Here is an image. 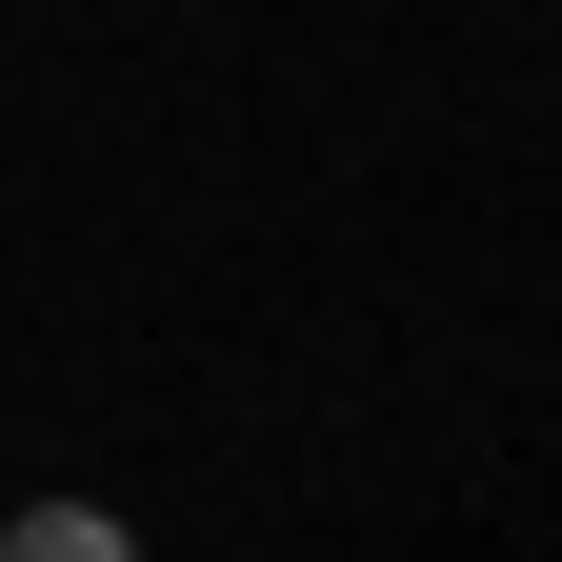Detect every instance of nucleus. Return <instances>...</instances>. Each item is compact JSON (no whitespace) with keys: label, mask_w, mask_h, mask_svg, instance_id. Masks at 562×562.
Masks as SVG:
<instances>
[{"label":"nucleus","mask_w":562,"mask_h":562,"mask_svg":"<svg viewBox=\"0 0 562 562\" xmlns=\"http://www.w3.org/2000/svg\"><path fill=\"white\" fill-rule=\"evenodd\" d=\"M0 562H140V522H121V503H21Z\"/></svg>","instance_id":"1"}]
</instances>
